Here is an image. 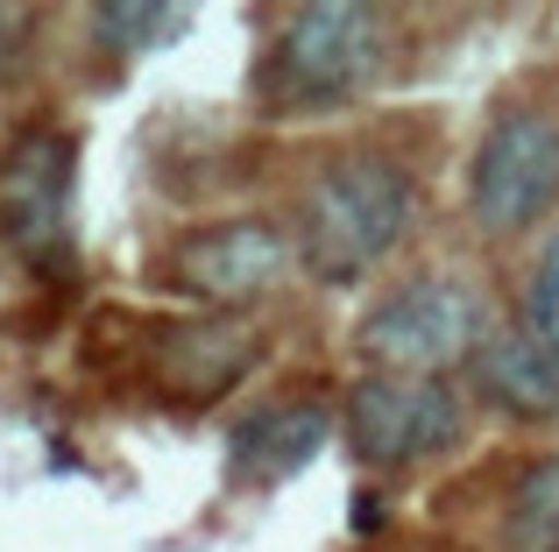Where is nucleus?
<instances>
[{"label": "nucleus", "instance_id": "f257e3e1", "mask_svg": "<svg viewBox=\"0 0 559 552\" xmlns=\"http://www.w3.org/2000/svg\"><path fill=\"white\" fill-rule=\"evenodd\" d=\"M418 227V178L382 149H347L305 184L290 249L312 284H355Z\"/></svg>", "mask_w": 559, "mask_h": 552}, {"label": "nucleus", "instance_id": "f03ea898", "mask_svg": "<svg viewBox=\"0 0 559 552\" xmlns=\"http://www.w3.org/2000/svg\"><path fill=\"white\" fill-rule=\"evenodd\" d=\"M382 71V14L361 0H305L276 22L255 64V107L276 121L333 113L355 93H369Z\"/></svg>", "mask_w": 559, "mask_h": 552}, {"label": "nucleus", "instance_id": "7ed1b4c3", "mask_svg": "<svg viewBox=\"0 0 559 552\" xmlns=\"http://www.w3.org/2000/svg\"><path fill=\"white\" fill-rule=\"evenodd\" d=\"M489 312L461 276H404L355 326V355L369 361V375H439L453 361H475Z\"/></svg>", "mask_w": 559, "mask_h": 552}, {"label": "nucleus", "instance_id": "20e7f679", "mask_svg": "<svg viewBox=\"0 0 559 552\" xmlns=\"http://www.w3.org/2000/svg\"><path fill=\"white\" fill-rule=\"evenodd\" d=\"M341 432L369 475H411L467 440V404L439 375H361L341 397Z\"/></svg>", "mask_w": 559, "mask_h": 552}, {"label": "nucleus", "instance_id": "39448f33", "mask_svg": "<svg viewBox=\"0 0 559 552\" xmlns=\"http://www.w3.org/2000/svg\"><path fill=\"white\" fill-rule=\"evenodd\" d=\"M0 241L28 269H64L79 241V142L57 121H28L0 156Z\"/></svg>", "mask_w": 559, "mask_h": 552}, {"label": "nucleus", "instance_id": "423d86ee", "mask_svg": "<svg viewBox=\"0 0 559 552\" xmlns=\"http://www.w3.org/2000/svg\"><path fill=\"white\" fill-rule=\"evenodd\" d=\"M290 263H298V249H290V235L276 220H262V213H227V220L170 235L150 276L164 290H178V298L205 304V312H241V304L270 298Z\"/></svg>", "mask_w": 559, "mask_h": 552}, {"label": "nucleus", "instance_id": "0eeeda50", "mask_svg": "<svg viewBox=\"0 0 559 552\" xmlns=\"http://www.w3.org/2000/svg\"><path fill=\"white\" fill-rule=\"evenodd\" d=\"M559 206V113L503 107L467 164V213L481 235H532Z\"/></svg>", "mask_w": 559, "mask_h": 552}, {"label": "nucleus", "instance_id": "6e6552de", "mask_svg": "<svg viewBox=\"0 0 559 552\" xmlns=\"http://www.w3.org/2000/svg\"><path fill=\"white\" fill-rule=\"evenodd\" d=\"M255 361H262V333L248 326L241 312L164 319V326H150V340H142V375L156 383V397L185 404V411L227 397Z\"/></svg>", "mask_w": 559, "mask_h": 552}, {"label": "nucleus", "instance_id": "1a4fd4ad", "mask_svg": "<svg viewBox=\"0 0 559 552\" xmlns=\"http://www.w3.org/2000/svg\"><path fill=\"white\" fill-rule=\"evenodd\" d=\"M333 440V411L312 397L290 404H262V411L234 418L227 432V482L234 489H276L290 475H305Z\"/></svg>", "mask_w": 559, "mask_h": 552}, {"label": "nucleus", "instance_id": "9d476101", "mask_svg": "<svg viewBox=\"0 0 559 552\" xmlns=\"http://www.w3.org/2000/svg\"><path fill=\"white\" fill-rule=\"evenodd\" d=\"M467 375H475V397L489 411L518 418V425L559 418V355L532 326H489V340L475 347Z\"/></svg>", "mask_w": 559, "mask_h": 552}, {"label": "nucleus", "instance_id": "9b49d317", "mask_svg": "<svg viewBox=\"0 0 559 552\" xmlns=\"http://www.w3.org/2000/svg\"><path fill=\"white\" fill-rule=\"evenodd\" d=\"M503 545L510 552H559V454H538L518 468L503 503Z\"/></svg>", "mask_w": 559, "mask_h": 552}, {"label": "nucleus", "instance_id": "f8f14e48", "mask_svg": "<svg viewBox=\"0 0 559 552\" xmlns=\"http://www.w3.org/2000/svg\"><path fill=\"white\" fill-rule=\"evenodd\" d=\"M185 28H191V8H156V0H107V8H93V36L121 57L164 50Z\"/></svg>", "mask_w": 559, "mask_h": 552}, {"label": "nucleus", "instance_id": "ddd939ff", "mask_svg": "<svg viewBox=\"0 0 559 552\" xmlns=\"http://www.w3.org/2000/svg\"><path fill=\"white\" fill-rule=\"evenodd\" d=\"M524 326L538 333V340L559 355V235L546 241V255H538L532 269V298H524Z\"/></svg>", "mask_w": 559, "mask_h": 552}, {"label": "nucleus", "instance_id": "4468645a", "mask_svg": "<svg viewBox=\"0 0 559 552\" xmlns=\"http://www.w3.org/2000/svg\"><path fill=\"white\" fill-rule=\"evenodd\" d=\"M28 50H36V8H14V0H0V85L22 79Z\"/></svg>", "mask_w": 559, "mask_h": 552}]
</instances>
